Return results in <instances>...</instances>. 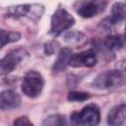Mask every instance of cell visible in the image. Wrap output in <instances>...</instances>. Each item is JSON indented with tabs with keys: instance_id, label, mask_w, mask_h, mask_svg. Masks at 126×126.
<instances>
[{
	"instance_id": "obj_1",
	"label": "cell",
	"mask_w": 126,
	"mask_h": 126,
	"mask_svg": "<svg viewBox=\"0 0 126 126\" xmlns=\"http://www.w3.org/2000/svg\"><path fill=\"white\" fill-rule=\"evenodd\" d=\"M125 83L124 70H108L98 74L92 82L94 88L98 90H109L121 87Z\"/></svg>"
},
{
	"instance_id": "obj_2",
	"label": "cell",
	"mask_w": 126,
	"mask_h": 126,
	"mask_svg": "<svg viewBox=\"0 0 126 126\" xmlns=\"http://www.w3.org/2000/svg\"><path fill=\"white\" fill-rule=\"evenodd\" d=\"M74 24V17L64 8H58L51 17L49 33L53 36H58L65 31L69 30Z\"/></svg>"
},
{
	"instance_id": "obj_3",
	"label": "cell",
	"mask_w": 126,
	"mask_h": 126,
	"mask_svg": "<svg viewBox=\"0 0 126 126\" xmlns=\"http://www.w3.org/2000/svg\"><path fill=\"white\" fill-rule=\"evenodd\" d=\"M43 86H44V79L42 75L35 70H31L23 78L22 92L27 96L31 98H34L40 94Z\"/></svg>"
},
{
	"instance_id": "obj_4",
	"label": "cell",
	"mask_w": 126,
	"mask_h": 126,
	"mask_svg": "<svg viewBox=\"0 0 126 126\" xmlns=\"http://www.w3.org/2000/svg\"><path fill=\"white\" fill-rule=\"evenodd\" d=\"M100 121V112L96 105L90 104L79 112L71 115V123L76 125H97Z\"/></svg>"
},
{
	"instance_id": "obj_5",
	"label": "cell",
	"mask_w": 126,
	"mask_h": 126,
	"mask_svg": "<svg viewBox=\"0 0 126 126\" xmlns=\"http://www.w3.org/2000/svg\"><path fill=\"white\" fill-rule=\"evenodd\" d=\"M28 57V51L22 47L9 51L2 59H0V75H7L11 73L22 61Z\"/></svg>"
},
{
	"instance_id": "obj_6",
	"label": "cell",
	"mask_w": 126,
	"mask_h": 126,
	"mask_svg": "<svg viewBox=\"0 0 126 126\" xmlns=\"http://www.w3.org/2000/svg\"><path fill=\"white\" fill-rule=\"evenodd\" d=\"M8 17L15 19L31 16L32 19L35 16L36 19H39L43 13V6L39 4H21L16 6H11L7 10Z\"/></svg>"
},
{
	"instance_id": "obj_7",
	"label": "cell",
	"mask_w": 126,
	"mask_h": 126,
	"mask_svg": "<svg viewBox=\"0 0 126 126\" xmlns=\"http://www.w3.org/2000/svg\"><path fill=\"white\" fill-rule=\"evenodd\" d=\"M107 2L102 0H86L79 3L77 13L83 18H92L104 11Z\"/></svg>"
},
{
	"instance_id": "obj_8",
	"label": "cell",
	"mask_w": 126,
	"mask_h": 126,
	"mask_svg": "<svg viewBox=\"0 0 126 126\" xmlns=\"http://www.w3.org/2000/svg\"><path fill=\"white\" fill-rule=\"evenodd\" d=\"M97 62L96 54L94 50L89 49L86 51H82L77 54L71 55L68 61V65L74 68L79 67H94Z\"/></svg>"
},
{
	"instance_id": "obj_9",
	"label": "cell",
	"mask_w": 126,
	"mask_h": 126,
	"mask_svg": "<svg viewBox=\"0 0 126 126\" xmlns=\"http://www.w3.org/2000/svg\"><path fill=\"white\" fill-rule=\"evenodd\" d=\"M125 19V4L123 2H116L112 5L111 8V15L108 18H105L101 21V26L107 30L111 29L112 27L120 24Z\"/></svg>"
},
{
	"instance_id": "obj_10",
	"label": "cell",
	"mask_w": 126,
	"mask_h": 126,
	"mask_svg": "<svg viewBox=\"0 0 126 126\" xmlns=\"http://www.w3.org/2000/svg\"><path fill=\"white\" fill-rule=\"evenodd\" d=\"M20 94L13 90H6L0 93V109L12 110L21 106Z\"/></svg>"
},
{
	"instance_id": "obj_11",
	"label": "cell",
	"mask_w": 126,
	"mask_h": 126,
	"mask_svg": "<svg viewBox=\"0 0 126 126\" xmlns=\"http://www.w3.org/2000/svg\"><path fill=\"white\" fill-rule=\"evenodd\" d=\"M126 118V105L124 103L115 105L107 114V123L109 125H122Z\"/></svg>"
},
{
	"instance_id": "obj_12",
	"label": "cell",
	"mask_w": 126,
	"mask_h": 126,
	"mask_svg": "<svg viewBox=\"0 0 126 126\" xmlns=\"http://www.w3.org/2000/svg\"><path fill=\"white\" fill-rule=\"evenodd\" d=\"M72 55V49L69 47H63L60 49V51L58 52L57 58L52 66V71L53 73H59L61 71H63L66 66L68 65V61L69 58Z\"/></svg>"
},
{
	"instance_id": "obj_13",
	"label": "cell",
	"mask_w": 126,
	"mask_h": 126,
	"mask_svg": "<svg viewBox=\"0 0 126 126\" xmlns=\"http://www.w3.org/2000/svg\"><path fill=\"white\" fill-rule=\"evenodd\" d=\"M104 46L110 51L120 50L124 47V35L123 34H112L108 35L104 42Z\"/></svg>"
},
{
	"instance_id": "obj_14",
	"label": "cell",
	"mask_w": 126,
	"mask_h": 126,
	"mask_svg": "<svg viewBox=\"0 0 126 126\" xmlns=\"http://www.w3.org/2000/svg\"><path fill=\"white\" fill-rule=\"evenodd\" d=\"M20 38H21V33L19 32L5 31L0 29V49H2L8 43L18 41Z\"/></svg>"
},
{
	"instance_id": "obj_15",
	"label": "cell",
	"mask_w": 126,
	"mask_h": 126,
	"mask_svg": "<svg viewBox=\"0 0 126 126\" xmlns=\"http://www.w3.org/2000/svg\"><path fill=\"white\" fill-rule=\"evenodd\" d=\"M67 124H68L67 118L65 117V115H62V114L49 115L42 122V125H51V126H54V125H67Z\"/></svg>"
},
{
	"instance_id": "obj_16",
	"label": "cell",
	"mask_w": 126,
	"mask_h": 126,
	"mask_svg": "<svg viewBox=\"0 0 126 126\" xmlns=\"http://www.w3.org/2000/svg\"><path fill=\"white\" fill-rule=\"evenodd\" d=\"M90 94L88 93H84V92H78V91H72L68 94L67 95V98L69 101H78V102H81V101H85V100H88L90 98Z\"/></svg>"
},
{
	"instance_id": "obj_17",
	"label": "cell",
	"mask_w": 126,
	"mask_h": 126,
	"mask_svg": "<svg viewBox=\"0 0 126 126\" xmlns=\"http://www.w3.org/2000/svg\"><path fill=\"white\" fill-rule=\"evenodd\" d=\"M83 37V33L82 32H79L77 31H73V32H68L65 35H64V38L66 41L68 42H78L81 40V38Z\"/></svg>"
},
{
	"instance_id": "obj_18",
	"label": "cell",
	"mask_w": 126,
	"mask_h": 126,
	"mask_svg": "<svg viewBox=\"0 0 126 126\" xmlns=\"http://www.w3.org/2000/svg\"><path fill=\"white\" fill-rule=\"evenodd\" d=\"M13 124L14 125H21V126H23V125H30V126L32 125V123L29 120V118L27 116H22V117H19V118L15 119Z\"/></svg>"
}]
</instances>
